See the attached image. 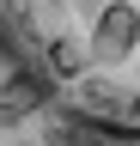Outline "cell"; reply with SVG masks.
<instances>
[{"instance_id":"6da1fadb","label":"cell","mask_w":140,"mask_h":146,"mask_svg":"<svg viewBox=\"0 0 140 146\" xmlns=\"http://www.w3.org/2000/svg\"><path fill=\"white\" fill-rule=\"evenodd\" d=\"M0 43L67 122L140 140V0H0Z\"/></svg>"},{"instance_id":"7a4b0ae2","label":"cell","mask_w":140,"mask_h":146,"mask_svg":"<svg viewBox=\"0 0 140 146\" xmlns=\"http://www.w3.org/2000/svg\"><path fill=\"white\" fill-rule=\"evenodd\" d=\"M122 146H140V140H122Z\"/></svg>"}]
</instances>
